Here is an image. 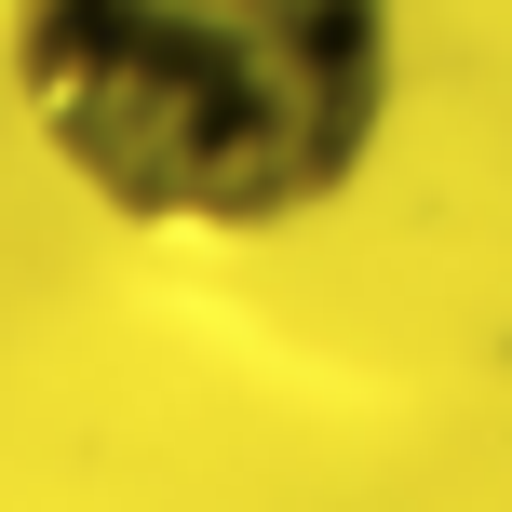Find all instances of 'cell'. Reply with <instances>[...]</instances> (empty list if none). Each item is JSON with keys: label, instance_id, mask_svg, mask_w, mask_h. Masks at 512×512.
Returning a JSON list of instances; mask_svg holds the SVG:
<instances>
[{"label": "cell", "instance_id": "obj_1", "mask_svg": "<svg viewBox=\"0 0 512 512\" xmlns=\"http://www.w3.org/2000/svg\"><path fill=\"white\" fill-rule=\"evenodd\" d=\"M41 162L162 243H270L378 162L391 0H0Z\"/></svg>", "mask_w": 512, "mask_h": 512}]
</instances>
